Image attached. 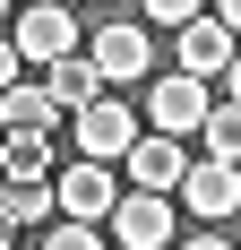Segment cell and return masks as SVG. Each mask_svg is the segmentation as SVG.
<instances>
[{
    "label": "cell",
    "instance_id": "21",
    "mask_svg": "<svg viewBox=\"0 0 241 250\" xmlns=\"http://www.w3.org/2000/svg\"><path fill=\"white\" fill-rule=\"evenodd\" d=\"M95 9H103V0H95Z\"/></svg>",
    "mask_w": 241,
    "mask_h": 250
},
{
    "label": "cell",
    "instance_id": "1",
    "mask_svg": "<svg viewBox=\"0 0 241 250\" xmlns=\"http://www.w3.org/2000/svg\"><path fill=\"white\" fill-rule=\"evenodd\" d=\"M172 225H181L172 190H129V199L112 207V242L120 250H172Z\"/></svg>",
    "mask_w": 241,
    "mask_h": 250
},
{
    "label": "cell",
    "instance_id": "18",
    "mask_svg": "<svg viewBox=\"0 0 241 250\" xmlns=\"http://www.w3.org/2000/svg\"><path fill=\"white\" fill-rule=\"evenodd\" d=\"M181 250H233V242H216V233H198V242H181Z\"/></svg>",
    "mask_w": 241,
    "mask_h": 250
},
{
    "label": "cell",
    "instance_id": "19",
    "mask_svg": "<svg viewBox=\"0 0 241 250\" xmlns=\"http://www.w3.org/2000/svg\"><path fill=\"white\" fill-rule=\"evenodd\" d=\"M224 78H233V95H241V61H233V69H224Z\"/></svg>",
    "mask_w": 241,
    "mask_h": 250
},
{
    "label": "cell",
    "instance_id": "5",
    "mask_svg": "<svg viewBox=\"0 0 241 250\" xmlns=\"http://www.w3.org/2000/svg\"><path fill=\"white\" fill-rule=\"evenodd\" d=\"M207 112H216V104H207V78L198 69H164L146 86V121L155 129H207Z\"/></svg>",
    "mask_w": 241,
    "mask_h": 250
},
{
    "label": "cell",
    "instance_id": "8",
    "mask_svg": "<svg viewBox=\"0 0 241 250\" xmlns=\"http://www.w3.org/2000/svg\"><path fill=\"white\" fill-rule=\"evenodd\" d=\"M172 35H181V69H198V78H224L241 61V35L224 18H190V26H172Z\"/></svg>",
    "mask_w": 241,
    "mask_h": 250
},
{
    "label": "cell",
    "instance_id": "10",
    "mask_svg": "<svg viewBox=\"0 0 241 250\" xmlns=\"http://www.w3.org/2000/svg\"><path fill=\"white\" fill-rule=\"evenodd\" d=\"M43 86H52V95H60V104H69V112H86V104H95L103 86H112V78H103V61H95V52H60V61H52V78H43Z\"/></svg>",
    "mask_w": 241,
    "mask_h": 250
},
{
    "label": "cell",
    "instance_id": "4",
    "mask_svg": "<svg viewBox=\"0 0 241 250\" xmlns=\"http://www.w3.org/2000/svg\"><path fill=\"white\" fill-rule=\"evenodd\" d=\"M120 173H129V190H172V199H181V181H190V155H181V129H146L138 147L120 155Z\"/></svg>",
    "mask_w": 241,
    "mask_h": 250
},
{
    "label": "cell",
    "instance_id": "3",
    "mask_svg": "<svg viewBox=\"0 0 241 250\" xmlns=\"http://www.w3.org/2000/svg\"><path fill=\"white\" fill-rule=\"evenodd\" d=\"M9 52L52 69L60 52H78V18L60 9V0H26V9H18V35H9Z\"/></svg>",
    "mask_w": 241,
    "mask_h": 250
},
{
    "label": "cell",
    "instance_id": "20",
    "mask_svg": "<svg viewBox=\"0 0 241 250\" xmlns=\"http://www.w3.org/2000/svg\"><path fill=\"white\" fill-rule=\"evenodd\" d=\"M18 9H26V0H18Z\"/></svg>",
    "mask_w": 241,
    "mask_h": 250
},
{
    "label": "cell",
    "instance_id": "2",
    "mask_svg": "<svg viewBox=\"0 0 241 250\" xmlns=\"http://www.w3.org/2000/svg\"><path fill=\"white\" fill-rule=\"evenodd\" d=\"M120 199H129V173L112 181V155H78L69 173H60V216H86V225H95V216H112Z\"/></svg>",
    "mask_w": 241,
    "mask_h": 250
},
{
    "label": "cell",
    "instance_id": "12",
    "mask_svg": "<svg viewBox=\"0 0 241 250\" xmlns=\"http://www.w3.org/2000/svg\"><path fill=\"white\" fill-rule=\"evenodd\" d=\"M52 207H60V181H9L0 216H9V233H18V225H43Z\"/></svg>",
    "mask_w": 241,
    "mask_h": 250
},
{
    "label": "cell",
    "instance_id": "11",
    "mask_svg": "<svg viewBox=\"0 0 241 250\" xmlns=\"http://www.w3.org/2000/svg\"><path fill=\"white\" fill-rule=\"evenodd\" d=\"M60 112H69V104L52 95V86H26V78H9V95H0V121L9 129H52Z\"/></svg>",
    "mask_w": 241,
    "mask_h": 250
},
{
    "label": "cell",
    "instance_id": "7",
    "mask_svg": "<svg viewBox=\"0 0 241 250\" xmlns=\"http://www.w3.org/2000/svg\"><path fill=\"white\" fill-rule=\"evenodd\" d=\"M181 207L207 216V225H224V216L241 207V164H233V155H198L190 181H181Z\"/></svg>",
    "mask_w": 241,
    "mask_h": 250
},
{
    "label": "cell",
    "instance_id": "15",
    "mask_svg": "<svg viewBox=\"0 0 241 250\" xmlns=\"http://www.w3.org/2000/svg\"><path fill=\"white\" fill-rule=\"evenodd\" d=\"M43 250H103V233L86 225V216H60V225L43 233Z\"/></svg>",
    "mask_w": 241,
    "mask_h": 250
},
{
    "label": "cell",
    "instance_id": "16",
    "mask_svg": "<svg viewBox=\"0 0 241 250\" xmlns=\"http://www.w3.org/2000/svg\"><path fill=\"white\" fill-rule=\"evenodd\" d=\"M198 0H146V26H190Z\"/></svg>",
    "mask_w": 241,
    "mask_h": 250
},
{
    "label": "cell",
    "instance_id": "14",
    "mask_svg": "<svg viewBox=\"0 0 241 250\" xmlns=\"http://www.w3.org/2000/svg\"><path fill=\"white\" fill-rule=\"evenodd\" d=\"M198 138H207V155H233V164H241V95H233V104H216Z\"/></svg>",
    "mask_w": 241,
    "mask_h": 250
},
{
    "label": "cell",
    "instance_id": "13",
    "mask_svg": "<svg viewBox=\"0 0 241 250\" xmlns=\"http://www.w3.org/2000/svg\"><path fill=\"white\" fill-rule=\"evenodd\" d=\"M52 129H9V181H52Z\"/></svg>",
    "mask_w": 241,
    "mask_h": 250
},
{
    "label": "cell",
    "instance_id": "9",
    "mask_svg": "<svg viewBox=\"0 0 241 250\" xmlns=\"http://www.w3.org/2000/svg\"><path fill=\"white\" fill-rule=\"evenodd\" d=\"M103 61V78L112 86H129V78H146L155 69V43H146V26H95V43H86Z\"/></svg>",
    "mask_w": 241,
    "mask_h": 250
},
{
    "label": "cell",
    "instance_id": "17",
    "mask_svg": "<svg viewBox=\"0 0 241 250\" xmlns=\"http://www.w3.org/2000/svg\"><path fill=\"white\" fill-rule=\"evenodd\" d=\"M216 18H224V26H233V35H241V0H216Z\"/></svg>",
    "mask_w": 241,
    "mask_h": 250
},
{
    "label": "cell",
    "instance_id": "6",
    "mask_svg": "<svg viewBox=\"0 0 241 250\" xmlns=\"http://www.w3.org/2000/svg\"><path fill=\"white\" fill-rule=\"evenodd\" d=\"M69 121H78V155H112V164L146 138V129H138V112H129V104H112V95H95L86 112H69Z\"/></svg>",
    "mask_w": 241,
    "mask_h": 250
}]
</instances>
